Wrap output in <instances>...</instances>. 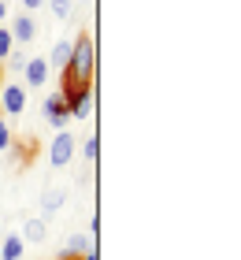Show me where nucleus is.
Instances as JSON below:
<instances>
[{
  "instance_id": "6",
  "label": "nucleus",
  "mask_w": 241,
  "mask_h": 260,
  "mask_svg": "<svg viewBox=\"0 0 241 260\" xmlns=\"http://www.w3.org/2000/svg\"><path fill=\"white\" fill-rule=\"evenodd\" d=\"M22 78H26L30 89H38L48 82V60H41V56H33V60H26V67H22Z\"/></svg>"
},
{
  "instance_id": "17",
  "label": "nucleus",
  "mask_w": 241,
  "mask_h": 260,
  "mask_svg": "<svg viewBox=\"0 0 241 260\" xmlns=\"http://www.w3.org/2000/svg\"><path fill=\"white\" fill-rule=\"evenodd\" d=\"M96 231H100V216L93 212V216H89V234H96Z\"/></svg>"
},
{
  "instance_id": "14",
  "label": "nucleus",
  "mask_w": 241,
  "mask_h": 260,
  "mask_svg": "<svg viewBox=\"0 0 241 260\" xmlns=\"http://www.w3.org/2000/svg\"><path fill=\"white\" fill-rule=\"evenodd\" d=\"M82 156H86L89 164H96V156H100V141H96V134L86 138V145H82Z\"/></svg>"
},
{
  "instance_id": "7",
  "label": "nucleus",
  "mask_w": 241,
  "mask_h": 260,
  "mask_svg": "<svg viewBox=\"0 0 241 260\" xmlns=\"http://www.w3.org/2000/svg\"><path fill=\"white\" fill-rule=\"evenodd\" d=\"M8 30H11V41H19V45H30L33 38H38V22H33L30 15H19Z\"/></svg>"
},
{
  "instance_id": "23",
  "label": "nucleus",
  "mask_w": 241,
  "mask_h": 260,
  "mask_svg": "<svg viewBox=\"0 0 241 260\" xmlns=\"http://www.w3.org/2000/svg\"><path fill=\"white\" fill-rule=\"evenodd\" d=\"M59 260H71V256H59Z\"/></svg>"
},
{
  "instance_id": "19",
  "label": "nucleus",
  "mask_w": 241,
  "mask_h": 260,
  "mask_svg": "<svg viewBox=\"0 0 241 260\" xmlns=\"http://www.w3.org/2000/svg\"><path fill=\"white\" fill-rule=\"evenodd\" d=\"M78 260H100V256H96V245H93V249H89V253H82Z\"/></svg>"
},
{
  "instance_id": "18",
  "label": "nucleus",
  "mask_w": 241,
  "mask_h": 260,
  "mask_svg": "<svg viewBox=\"0 0 241 260\" xmlns=\"http://www.w3.org/2000/svg\"><path fill=\"white\" fill-rule=\"evenodd\" d=\"M41 4H45V0H22V8H26V11H38Z\"/></svg>"
},
{
  "instance_id": "5",
  "label": "nucleus",
  "mask_w": 241,
  "mask_h": 260,
  "mask_svg": "<svg viewBox=\"0 0 241 260\" xmlns=\"http://www.w3.org/2000/svg\"><path fill=\"white\" fill-rule=\"evenodd\" d=\"M41 112H45V119L52 123V130H67L71 115H67V108H63V93H52V97L41 104Z\"/></svg>"
},
{
  "instance_id": "2",
  "label": "nucleus",
  "mask_w": 241,
  "mask_h": 260,
  "mask_svg": "<svg viewBox=\"0 0 241 260\" xmlns=\"http://www.w3.org/2000/svg\"><path fill=\"white\" fill-rule=\"evenodd\" d=\"M75 152H78V141L71 138L67 130H59L52 138V145H48V164H52V168H67V164L75 160Z\"/></svg>"
},
{
  "instance_id": "13",
  "label": "nucleus",
  "mask_w": 241,
  "mask_h": 260,
  "mask_svg": "<svg viewBox=\"0 0 241 260\" xmlns=\"http://www.w3.org/2000/svg\"><path fill=\"white\" fill-rule=\"evenodd\" d=\"M45 4H48V11H52L59 22H67L71 11H75V0H45Z\"/></svg>"
},
{
  "instance_id": "4",
  "label": "nucleus",
  "mask_w": 241,
  "mask_h": 260,
  "mask_svg": "<svg viewBox=\"0 0 241 260\" xmlns=\"http://www.w3.org/2000/svg\"><path fill=\"white\" fill-rule=\"evenodd\" d=\"M26 86H19V82H11V86L0 89V108H4L8 115H22L26 112Z\"/></svg>"
},
{
  "instance_id": "21",
  "label": "nucleus",
  "mask_w": 241,
  "mask_h": 260,
  "mask_svg": "<svg viewBox=\"0 0 241 260\" xmlns=\"http://www.w3.org/2000/svg\"><path fill=\"white\" fill-rule=\"evenodd\" d=\"M75 4H93V0H75Z\"/></svg>"
},
{
  "instance_id": "3",
  "label": "nucleus",
  "mask_w": 241,
  "mask_h": 260,
  "mask_svg": "<svg viewBox=\"0 0 241 260\" xmlns=\"http://www.w3.org/2000/svg\"><path fill=\"white\" fill-rule=\"evenodd\" d=\"M93 97L96 89L86 86V89H75V93H63V108L71 119H86V115H93Z\"/></svg>"
},
{
  "instance_id": "22",
  "label": "nucleus",
  "mask_w": 241,
  "mask_h": 260,
  "mask_svg": "<svg viewBox=\"0 0 241 260\" xmlns=\"http://www.w3.org/2000/svg\"><path fill=\"white\" fill-rule=\"evenodd\" d=\"M0 238H4V223H0Z\"/></svg>"
},
{
  "instance_id": "1",
  "label": "nucleus",
  "mask_w": 241,
  "mask_h": 260,
  "mask_svg": "<svg viewBox=\"0 0 241 260\" xmlns=\"http://www.w3.org/2000/svg\"><path fill=\"white\" fill-rule=\"evenodd\" d=\"M93 78H96V41H93V34H78L71 41L67 67L59 71V93L86 89V86H93Z\"/></svg>"
},
{
  "instance_id": "12",
  "label": "nucleus",
  "mask_w": 241,
  "mask_h": 260,
  "mask_svg": "<svg viewBox=\"0 0 241 260\" xmlns=\"http://www.w3.org/2000/svg\"><path fill=\"white\" fill-rule=\"evenodd\" d=\"M67 60H71V41H59L52 49V56H48V71H63Z\"/></svg>"
},
{
  "instance_id": "11",
  "label": "nucleus",
  "mask_w": 241,
  "mask_h": 260,
  "mask_svg": "<svg viewBox=\"0 0 241 260\" xmlns=\"http://www.w3.org/2000/svg\"><path fill=\"white\" fill-rule=\"evenodd\" d=\"M45 238H48V223H45V216L22 223V242H45Z\"/></svg>"
},
{
  "instance_id": "16",
  "label": "nucleus",
  "mask_w": 241,
  "mask_h": 260,
  "mask_svg": "<svg viewBox=\"0 0 241 260\" xmlns=\"http://www.w3.org/2000/svg\"><path fill=\"white\" fill-rule=\"evenodd\" d=\"M0 149H11V130H8L4 119H0Z\"/></svg>"
},
{
  "instance_id": "8",
  "label": "nucleus",
  "mask_w": 241,
  "mask_h": 260,
  "mask_svg": "<svg viewBox=\"0 0 241 260\" xmlns=\"http://www.w3.org/2000/svg\"><path fill=\"white\" fill-rule=\"evenodd\" d=\"M63 201H67V190H59V186H48V190L41 193V212H45V219L52 216V212L63 208Z\"/></svg>"
},
{
  "instance_id": "15",
  "label": "nucleus",
  "mask_w": 241,
  "mask_h": 260,
  "mask_svg": "<svg viewBox=\"0 0 241 260\" xmlns=\"http://www.w3.org/2000/svg\"><path fill=\"white\" fill-rule=\"evenodd\" d=\"M15 49V41H11V30L0 26V60H8V52Z\"/></svg>"
},
{
  "instance_id": "20",
  "label": "nucleus",
  "mask_w": 241,
  "mask_h": 260,
  "mask_svg": "<svg viewBox=\"0 0 241 260\" xmlns=\"http://www.w3.org/2000/svg\"><path fill=\"white\" fill-rule=\"evenodd\" d=\"M4 19H8V4L0 0V22H4Z\"/></svg>"
},
{
  "instance_id": "9",
  "label": "nucleus",
  "mask_w": 241,
  "mask_h": 260,
  "mask_svg": "<svg viewBox=\"0 0 241 260\" xmlns=\"http://www.w3.org/2000/svg\"><path fill=\"white\" fill-rule=\"evenodd\" d=\"M22 253H26V242L19 234H4L0 238V260H19Z\"/></svg>"
},
{
  "instance_id": "10",
  "label": "nucleus",
  "mask_w": 241,
  "mask_h": 260,
  "mask_svg": "<svg viewBox=\"0 0 241 260\" xmlns=\"http://www.w3.org/2000/svg\"><path fill=\"white\" fill-rule=\"evenodd\" d=\"M89 249H93V234H71L67 245H63V256L78 260L82 253H89Z\"/></svg>"
}]
</instances>
